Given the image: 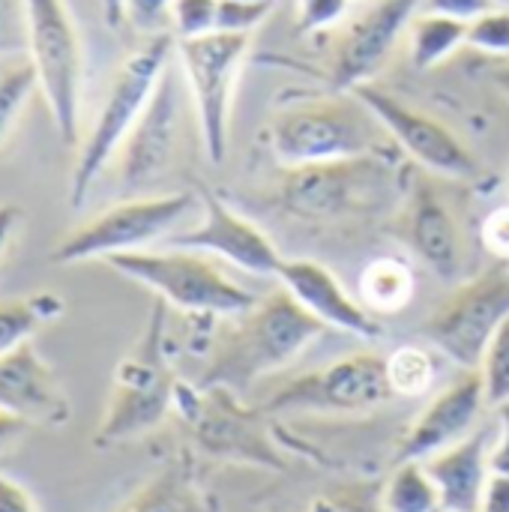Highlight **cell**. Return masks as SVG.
<instances>
[{
	"label": "cell",
	"mask_w": 509,
	"mask_h": 512,
	"mask_svg": "<svg viewBox=\"0 0 509 512\" xmlns=\"http://www.w3.org/2000/svg\"><path fill=\"white\" fill-rule=\"evenodd\" d=\"M483 246L495 258H501L504 264H509V204L492 210L483 219Z\"/></svg>",
	"instance_id": "8d00e7d4"
},
{
	"label": "cell",
	"mask_w": 509,
	"mask_h": 512,
	"mask_svg": "<svg viewBox=\"0 0 509 512\" xmlns=\"http://www.w3.org/2000/svg\"><path fill=\"white\" fill-rule=\"evenodd\" d=\"M171 6L174 0H123V18L135 30L156 36V33H168L165 24H171Z\"/></svg>",
	"instance_id": "e575fe53"
},
{
	"label": "cell",
	"mask_w": 509,
	"mask_h": 512,
	"mask_svg": "<svg viewBox=\"0 0 509 512\" xmlns=\"http://www.w3.org/2000/svg\"><path fill=\"white\" fill-rule=\"evenodd\" d=\"M492 474H509V402L498 408V435L489 450Z\"/></svg>",
	"instance_id": "74e56055"
},
{
	"label": "cell",
	"mask_w": 509,
	"mask_h": 512,
	"mask_svg": "<svg viewBox=\"0 0 509 512\" xmlns=\"http://www.w3.org/2000/svg\"><path fill=\"white\" fill-rule=\"evenodd\" d=\"M402 237L411 252L444 282L462 276L465 243L459 222L429 180H414L402 201Z\"/></svg>",
	"instance_id": "d6986e66"
},
{
	"label": "cell",
	"mask_w": 509,
	"mask_h": 512,
	"mask_svg": "<svg viewBox=\"0 0 509 512\" xmlns=\"http://www.w3.org/2000/svg\"><path fill=\"white\" fill-rule=\"evenodd\" d=\"M492 81L509 96V57H504V63H498V66L492 69Z\"/></svg>",
	"instance_id": "ee69618b"
},
{
	"label": "cell",
	"mask_w": 509,
	"mask_h": 512,
	"mask_svg": "<svg viewBox=\"0 0 509 512\" xmlns=\"http://www.w3.org/2000/svg\"><path fill=\"white\" fill-rule=\"evenodd\" d=\"M420 0H369V6L348 21L333 48L330 78L339 90L369 84L390 60L402 33H408Z\"/></svg>",
	"instance_id": "5bb4252c"
},
{
	"label": "cell",
	"mask_w": 509,
	"mask_h": 512,
	"mask_svg": "<svg viewBox=\"0 0 509 512\" xmlns=\"http://www.w3.org/2000/svg\"><path fill=\"white\" fill-rule=\"evenodd\" d=\"M279 285L324 327L351 333L357 339H378L381 324L375 315L345 291V285L336 279L330 267L312 258H291L279 267Z\"/></svg>",
	"instance_id": "ffe728a7"
},
{
	"label": "cell",
	"mask_w": 509,
	"mask_h": 512,
	"mask_svg": "<svg viewBox=\"0 0 509 512\" xmlns=\"http://www.w3.org/2000/svg\"><path fill=\"white\" fill-rule=\"evenodd\" d=\"M351 93H357L372 108V114L381 120V126L387 129L393 144L408 159L423 165L429 174L450 177V180H471L480 174L477 156L447 123L411 108L408 102H402L390 90L378 87L375 81L360 84Z\"/></svg>",
	"instance_id": "7c38bea8"
},
{
	"label": "cell",
	"mask_w": 509,
	"mask_h": 512,
	"mask_svg": "<svg viewBox=\"0 0 509 512\" xmlns=\"http://www.w3.org/2000/svg\"><path fill=\"white\" fill-rule=\"evenodd\" d=\"M174 249H198L213 258H225L228 264L252 273V276H279L282 255L276 243L243 213L231 210L222 198L204 195V216L201 222L186 231L168 237Z\"/></svg>",
	"instance_id": "9a60e30c"
},
{
	"label": "cell",
	"mask_w": 509,
	"mask_h": 512,
	"mask_svg": "<svg viewBox=\"0 0 509 512\" xmlns=\"http://www.w3.org/2000/svg\"><path fill=\"white\" fill-rule=\"evenodd\" d=\"M27 54V0H0V57Z\"/></svg>",
	"instance_id": "d6a6232c"
},
{
	"label": "cell",
	"mask_w": 509,
	"mask_h": 512,
	"mask_svg": "<svg viewBox=\"0 0 509 512\" xmlns=\"http://www.w3.org/2000/svg\"><path fill=\"white\" fill-rule=\"evenodd\" d=\"M252 48V33H204L195 39H177V63L186 78L204 153L213 165L225 162L228 126L237 75Z\"/></svg>",
	"instance_id": "9c48e42d"
},
{
	"label": "cell",
	"mask_w": 509,
	"mask_h": 512,
	"mask_svg": "<svg viewBox=\"0 0 509 512\" xmlns=\"http://www.w3.org/2000/svg\"><path fill=\"white\" fill-rule=\"evenodd\" d=\"M168 303L156 297L144 333L129 348V354L117 363L111 381V399L105 417L96 429V447L123 444L141 438L156 429L168 411H174L177 381L165 354V330H168Z\"/></svg>",
	"instance_id": "277c9868"
},
{
	"label": "cell",
	"mask_w": 509,
	"mask_h": 512,
	"mask_svg": "<svg viewBox=\"0 0 509 512\" xmlns=\"http://www.w3.org/2000/svg\"><path fill=\"white\" fill-rule=\"evenodd\" d=\"M495 6L498 0H420V12H435V15H447L459 21H474Z\"/></svg>",
	"instance_id": "d590c367"
},
{
	"label": "cell",
	"mask_w": 509,
	"mask_h": 512,
	"mask_svg": "<svg viewBox=\"0 0 509 512\" xmlns=\"http://www.w3.org/2000/svg\"><path fill=\"white\" fill-rule=\"evenodd\" d=\"M24 426H27L24 420H18V417H12V414H3V411H0V444H3L6 438L18 435Z\"/></svg>",
	"instance_id": "7bdbcfd3"
},
{
	"label": "cell",
	"mask_w": 509,
	"mask_h": 512,
	"mask_svg": "<svg viewBox=\"0 0 509 512\" xmlns=\"http://www.w3.org/2000/svg\"><path fill=\"white\" fill-rule=\"evenodd\" d=\"M255 3H276V0H255Z\"/></svg>",
	"instance_id": "bcb514c9"
},
{
	"label": "cell",
	"mask_w": 509,
	"mask_h": 512,
	"mask_svg": "<svg viewBox=\"0 0 509 512\" xmlns=\"http://www.w3.org/2000/svg\"><path fill=\"white\" fill-rule=\"evenodd\" d=\"M195 207L192 192L171 195H138L126 198L51 249V264H81V261H108L114 255L144 252L153 243L171 237L180 219Z\"/></svg>",
	"instance_id": "ba28073f"
},
{
	"label": "cell",
	"mask_w": 509,
	"mask_h": 512,
	"mask_svg": "<svg viewBox=\"0 0 509 512\" xmlns=\"http://www.w3.org/2000/svg\"><path fill=\"white\" fill-rule=\"evenodd\" d=\"M309 512H381V504H378V510H375V507H369V504H360V501L351 498V495H324V498L312 501Z\"/></svg>",
	"instance_id": "b9f144b4"
},
{
	"label": "cell",
	"mask_w": 509,
	"mask_h": 512,
	"mask_svg": "<svg viewBox=\"0 0 509 512\" xmlns=\"http://www.w3.org/2000/svg\"><path fill=\"white\" fill-rule=\"evenodd\" d=\"M0 512H39V507L21 483L0 474Z\"/></svg>",
	"instance_id": "f35d334b"
},
{
	"label": "cell",
	"mask_w": 509,
	"mask_h": 512,
	"mask_svg": "<svg viewBox=\"0 0 509 512\" xmlns=\"http://www.w3.org/2000/svg\"><path fill=\"white\" fill-rule=\"evenodd\" d=\"M111 264L120 276L150 288L162 303L204 318H234L258 303L252 291L237 285L207 252L174 249L165 252H129L114 255Z\"/></svg>",
	"instance_id": "8992f818"
},
{
	"label": "cell",
	"mask_w": 509,
	"mask_h": 512,
	"mask_svg": "<svg viewBox=\"0 0 509 512\" xmlns=\"http://www.w3.org/2000/svg\"><path fill=\"white\" fill-rule=\"evenodd\" d=\"M486 390H483V378L477 369H465L462 378H456L453 384H447L414 420V426L408 429V435L399 444L396 462H426L429 456L465 441L468 435H474V426L486 408Z\"/></svg>",
	"instance_id": "e0dca14e"
},
{
	"label": "cell",
	"mask_w": 509,
	"mask_h": 512,
	"mask_svg": "<svg viewBox=\"0 0 509 512\" xmlns=\"http://www.w3.org/2000/svg\"><path fill=\"white\" fill-rule=\"evenodd\" d=\"M0 411L27 426L60 429L69 423V396L57 372L42 360L33 342L0 357Z\"/></svg>",
	"instance_id": "ac0fdd59"
},
{
	"label": "cell",
	"mask_w": 509,
	"mask_h": 512,
	"mask_svg": "<svg viewBox=\"0 0 509 512\" xmlns=\"http://www.w3.org/2000/svg\"><path fill=\"white\" fill-rule=\"evenodd\" d=\"M462 45H468V21L417 12L408 27V51L417 69H435L447 63Z\"/></svg>",
	"instance_id": "603a6c76"
},
{
	"label": "cell",
	"mask_w": 509,
	"mask_h": 512,
	"mask_svg": "<svg viewBox=\"0 0 509 512\" xmlns=\"http://www.w3.org/2000/svg\"><path fill=\"white\" fill-rule=\"evenodd\" d=\"M399 186V174L381 150L357 159L288 168L279 204L306 222H345L387 210Z\"/></svg>",
	"instance_id": "5b68a950"
},
{
	"label": "cell",
	"mask_w": 509,
	"mask_h": 512,
	"mask_svg": "<svg viewBox=\"0 0 509 512\" xmlns=\"http://www.w3.org/2000/svg\"><path fill=\"white\" fill-rule=\"evenodd\" d=\"M27 60L57 135L66 144H78L84 48L66 0H27Z\"/></svg>",
	"instance_id": "52a82bcc"
},
{
	"label": "cell",
	"mask_w": 509,
	"mask_h": 512,
	"mask_svg": "<svg viewBox=\"0 0 509 512\" xmlns=\"http://www.w3.org/2000/svg\"><path fill=\"white\" fill-rule=\"evenodd\" d=\"M36 90H39V81H36L30 60L18 63L0 75V144L12 135V129L18 126V120Z\"/></svg>",
	"instance_id": "83f0119b"
},
{
	"label": "cell",
	"mask_w": 509,
	"mask_h": 512,
	"mask_svg": "<svg viewBox=\"0 0 509 512\" xmlns=\"http://www.w3.org/2000/svg\"><path fill=\"white\" fill-rule=\"evenodd\" d=\"M99 3H102V9H105V15H108L111 24L123 18V0H99Z\"/></svg>",
	"instance_id": "f6af8a7d"
},
{
	"label": "cell",
	"mask_w": 509,
	"mask_h": 512,
	"mask_svg": "<svg viewBox=\"0 0 509 512\" xmlns=\"http://www.w3.org/2000/svg\"><path fill=\"white\" fill-rule=\"evenodd\" d=\"M174 54H177L174 33H156V36H147V42L141 48H135L120 63V69L114 72L108 93L99 105L93 126L78 147L72 183H69L72 207L84 204V198L90 195L99 174L117 159L123 141L141 120V114H144L147 102L153 99Z\"/></svg>",
	"instance_id": "3957f363"
},
{
	"label": "cell",
	"mask_w": 509,
	"mask_h": 512,
	"mask_svg": "<svg viewBox=\"0 0 509 512\" xmlns=\"http://www.w3.org/2000/svg\"><path fill=\"white\" fill-rule=\"evenodd\" d=\"M393 399L387 381V357L357 351L339 357L315 372H306L270 396L264 411L303 414H369Z\"/></svg>",
	"instance_id": "30bf717a"
},
{
	"label": "cell",
	"mask_w": 509,
	"mask_h": 512,
	"mask_svg": "<svg viewBox=\"0 0 509 512\" xmlns=\"http://www.w3.org/2000/svg\"><path fill=\"white\" fill-rule=\"evenodd\" d=\"M276 3H255V0H219L216 30L222 33H255Z\"/></svg>",
	"instance_id": "1f68e13d"
},
{
	"label": "cell",
	"mask_w": 509,
	"mask_h": 512,
	"mask_svg": "<svg viewBox=\"0 0 509 512\" xmlns=\"http://www.w3.org/2000/svg\"><path fill=\"white\" fill-rule=\"evenodd\" d=\"M327 327L312 318L282 285L258 297V303L231 318L216 336L201 387H225L231 393L288 369Z\"/></svg>",
	"instance_id": "6da1fadb"
},
{
	"label": "cell",
	"mask_w": 509,
	"mask_h": 512,
	"mask_svg": "<svg viewBox=\"0 0 509 512\" xmlns=\"http://www.w3.org/2000/svg\"><path fill=\"white\" fill-rule=\"evenodd\" d=\"M219 0H174L171 6V33L174 39H195L216 30Z\"/></svg>",
	"instance_id": "4dcf8cb0"
},
{
	"label": "cell",
	"mask_w": 509,
	"mask_h": 512,
	"mask_svg": "<svg viewBox=\"0 0 509 512\" xmlns=\"http://www.w3.org/2000/svg\"><path fill=\"white\" fill-rule=\"evenodd\" d=\"M480 512H509V474H492L489 477Z\"/></svg>",
	"instance_id": "60d3db41"
},
{
	"label": "cell",
	"mask_w": 509,
	"mask_h": 512,
	"mask_svg": "<svg viewBox=\"0 0 509 512\" xmlns=\"http://www.w3.org/2000/svg\"><path fill=\"white\" fill-rule=\"evenodd\" d=\"M351 9V0H297V30L321 33L336 27Z\"/></svg>",
	"instance_id": "836d02e7"
},
{
	"label": "cell",
	"mask_w": 509,
	"mask_h": 512,
	"mask_svg": "<svg viewBox=\"0 0 509 512\" xmlns=\"http://www.w3.org/2000/svg\"><path fill=\"white\" fill-rule=\"evenodd\" d=\"M66 312L63 300L51 291L24 294L18 300L0 303V357L30 342L42 327L54 324Z\"/></svg>",
	"instance_id": "d4e9b609"
},
{
	"label": "cell",
	"mask_w": 509,
	"mask_h": 512,
	"mask_svg": "<svg viewBox=\"0 0 509 512\" xmlns=\"http://www.w3.org/2000/svg\"><path fill=\"white\" fill-rule=\"evenodd\" d=\"M468 45L489 54V57H509V9L495 6L480 18L468 21Z\"/></svg>",
	"instance_id": "f546056e"
},
{
	"label": "cell",
	"mask_w": 509,
	"mask_h": 512,
	"mask_svg": "<svg viewBox=\"0 0 509 512\" xmlns=\"http://www.w3.org/2000/svg\"><path fill=\"white\" fill-rule=\"evenodd\" d=\"M509 318V264L492 267L459 285L423 324L426 339L462 369H480V360Z\"/></svg>",
	"instance_id": "8fae6325"
},
{
	"label": "cell",
	"mask_w": 509,
	"mask_h": 512,
	"mask_svg": "<svg viewBox=\"0 0 509 512\" xmlns=\"http://www.w3.org/2000/svg\"><path fill=\"white\" fill-rule=\"evenodd\" d=\"M174 408H180V414L192 423V432L207 453L255 462L261 468H282L267 435L258 429V420L234 402L231 390L201 387L192 393L177 384Z\"/></svg>",
	"instance_id": "4fadbf2b"
},
{
	"label": "cell",
	"mask_w": 509,
	"mask_h": 512,
	"mask_svg": "<svg viewBox=\"0 0 509 512\" xmlns=\"http://www.w3.org/2000/svg\"><path fill=\"white\" fill-rule=\"evenodd\" d=\"M381 512H444L435 480L426 471V462L408 459L396 462L393 474L381 489Z\"/></svg>",
	"instance_id": "484cf974"
},
{
	"label": "cell",
	"mask_w": 509,
	"mask_h": 512,
	"mask_svg": "<svg viewBox=\"0 0 509 512\" xmlns=\"http://www.w3.org/2000/svg\"><path fill=\"white\" fill-rule=\"evenodd\" d=\"M21 225H24V210L18 204H0V261L6 258L9 246L15 243Z\"/></svg>",
	"instance_id": "ab89813d"
},
{
	"label": "cell",
	"mask_w": 509,
	"mask_h": 512,
	"mask_svg": "<svg viewBox=\"0 0 509 512\" xmlns=\"http://www.w3.org/2000/svg\"><path fill=\"white\" fill-rule=\"evenodd\" d=\"M180 126V84L174 66L165 69L153 99L147 102L141 120L123 141L117 153V174L126 189L153 186L171 165Z\"/></svg>",
	"instance_id": "2e32d148"
},
{
	"label": "cell",
	"mask_w": 509,
	"mask_h": 512,
	"mask_svg": "<svg viewBox=\"0 0 509 512\" xmlns=\"http://www.w3.org/2000/svg\"><path fill=\"white\" fill-rule=\"evenodd\" d=\"M414 288H417L414 270L402 258H393V255L375 258L366 264L360 276V303L369 312L396 315L411 303Z\"/></svg>",
	"instance_id": "cb8c5ba5"
},
{
	"label": "cell",
	"mask_w": 509,
	"mask_h": 512,
	"mask_svg": "<svg viewBox=\"0 0 509 512\" xmlns=\"http://www.w3.org/2000/svg\"><path fill=\"white\" fill-rule=\"evenodd\" d=\"M489 435L474 432L465 441L426 459V471L435 480L444 512H480L486 483L492 477L489 465Z\"/></svg>",
	"instance_id": "44dd1931"
},
{
	"label": "cell",
	"mask_w": 509,
	"mask_h": 512,
	"mask_svg": "<svg viewBox=\"0 0 509 512\" xmlns=\"http://www.w3.org/2000/svg\"><path fill=\"white\" fill-rule=\"evenodd\" d=\"M114 512H213L189 462H171Z\"/></svg>",
	"instance_id": "7402d4cb"
},
{
	"label": "cell",
	"mask_w": 509,
	"mask_h": 512,
	"mask_svg": "<svg viewBox=\"0 0 509 512\" xmlns=\"http://www.w3.org/2000/svg\"><path fill=\"white\" fill-rule=\"evenodd\" d=\"M351 3H354V0H351ZM366 3H369V0H366Z\"/></svg>",
	"instance_id": "7dc6e473"
},
{
	"label": "cell",
	"mask_w": 509,
	"mask_h": 512,
	"mask_svg": "<svg viewBox=\"0 0 509 512\" xmlns=\"http://www.w3.org/2000/svg\"><path fill=\"white\" fill-rule=\"evenodd\" d=\"M480 378L486 390V402L492 408H501L509 402V318L492 336L483 360H480Z\"/></svg>",
	"instance_id": "f1b7e54d"
},
{
	"label": "cell",
	"mask_w": 509,
	"mask_h": 512,
	"mask_svg": "<svg viewBox=\"0 0 509 512\" xmlns=\"http://www.w3.org/2000/svg\"><path fill=\"white\" fill-rule=\"evenodd\" d=\"M387 381L393 396L417 399L435 384V357L420 345H402L387 357Z\"/></svg>",
	"instance_id": "4316f807"
},
{
	"label": "cell",
	"mask_w": 509,
	"mask_h": 512,
	"mask_svg": "<svg viewBox=\"0 0 509 512\" xmlns=\"http://www.w3.org/2000/svg\"><path fill=\"white\" fill-rule=\"evenodd\" d=\"M387 129L351 90L327 99L291 102L267 126V144L279 165L306 168L357 159L384 150Z\"/></svg>",
	"instance_id": "7a4b0ae2"
}]
</instances>
